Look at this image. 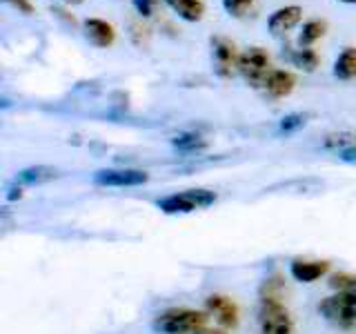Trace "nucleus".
<instances>
[{"label":"nucleus","mask_w":356,"mask_h":334,"mask_svg":"<svg viewBox=\"0 0 356 334\" xmlns=\"http://www.w3.org/2000/svg\"><path fill=\"white\" fill-rule=\"evenodd\" d=\"M207 323V315L192 308H170L161 312L152 321V328L161 334H187L203 330Z\"/></svg>","instance_id":"1"},{"label":"nucleus","mask_w":356,"mask_h":334,"mask_svg":"<svg viewBox=\"0 0 356 334\" xmlns=\"http://www.w3.org/2000/svg\"><path fill=\"white\" fill-rule=\"evenodd\" d=\"M216 203V194L209 189H185V192L170 194L159 200V209L165 214H189L200 207H209Z\"/></svg>","instance_id":"2"},{"label":"nucleus","mask_w":356,"mask_h":334,"mask_svg":"<svg viewBox=\"0 0 356 334\" xmlns=\"http://www.w3.org/2000/svg\"><path fill=\"white\" fill-rule=\"evenodd\" d=\"M318 312L337 326H354L356 323V292H337L321 301Z\"/></svg>","instance_id":"3"},{"label":"nucleus","mask_w":356,"mask_h":334,"mask_svg":"<svg viewBox=\"0 0 356 334\" xmlns=\"http://www.w3.org/2000/svg\"><path fill=\"white\" fill-rule=\"evenodd\" d=\"M261 334H292V319L289 312L276 296L267 294L261 301Z\"/></svg>","instance_id":"4"},{"label":"nucleus","mask_w":356,"mask_h":334,"mask_svg":"<svg viewBox=\"0 0 356 334\" xmlns=\"http://www.w3.org/2000/svg\"><path fill=\"white\" fill-rule=\"evenodd\" d=\"M238 72L243 74L245 81H250L254 85H263V81L270 74V54L263 47H250L245 54H241Z\"/></svg>","instance_id":"5"},{"label":"nucleus","mask_w":356,"mask_h":334,"mask_svg":"<svg viewBox=\"0 0 356 334\" xmlns=\"http://www.w3.org/2000/svg\"><path fill=\"white\" fill-rule=\"evenodd\" d=\"M211 49H214V70L220 78H229L234 72L238 70L241 54L229 38L216 36L211 38Z\"/></svg>","instance_id":"6"},{"label":"nucleus","mask_w":356,"mask_h":334,"mask_svg":"<svg viewBox=\"0 0 356 334\" xmlns=\"http://www.w3.org/2000/svg\"><path fill=\"white\" fill-rule=\"evenodd\" d=\"M149 181V174L143 170H100L94 174V183L103 187H138Z\"/></svg>","instance_id":"7"},{"label":"nucleus","mask_w":356,"mask_h":334,"mask_svg":"<svg viewBox=\"0 0 356 334\" xmlns=\"http://www.w3.org/2000/svg\"><path fill=\"white\" fill-rule=\"evenodd\" d=\"M207 312L214 317L222 328H236L238 326V308L229 296L222 294H211L205 301Z\"/></svg>","instance_id":"8"},{"label":"nucleus","mask_w":356,"mask_h":334,"mask_svg":"<svg viewBox=\"0 0 356 334\" xmlns=\"http://www.w3.org/2000/svg\"><path fill=\"white\" fill-rule=\"evenodd\" d=\"M85 38L94 45V47H111L116 40V31L114 27L109 25L107 20H100V18H87L85 20Z\"/></svg>","instance_id":"9"},{"label":"nucleus","mask_w":356,"mask_h":334,"mask_svg":"<svg viewBox=\"0 0 356 334\" xmlns=\"http://www.w3.org/2000/svg\"><path fill=\"white\" fill-rule=\"evenodd\" d=\"M300 18H303V9L296 5H287L274 11L270 20H267V27H270L274 36H278V33H287L292 27H296Z\"/></svg>","instance_id":"10"},{"label":"nucleus","mask_w":356,"mask_h":334,"mask_svg":"<svg viewBox=\"0 0 356 334\" xmlns=\"http://www.w3.org/2000/svg\"><path fill=\"white\" fill-rule=\"evenodd\" d=\"M330 270V263L327 261H303V259H296L289 265V274H292L296 281L300 283H314L318 281L321 276H325Z\"/></svg>","instance_id":"11"},{"label":"nucleus","mask_w":356,"mask_h":334,"mask_svg":"<svg viewBox=\"0 0 356 334\" xmlns=\"http://www.w3.org/2000/svg\"><path fill=\"white\" fill-rule=\"evenodd\" d=\"M296 85V78L292 72H285V70H272L267 74V78L263 81V89L270 96L274 98H283L292 94V89Z\"/></svg>","instance_id":"12"},{"label":"nucleus","mask_w":356,"mask_h":334,"mask_svg":"<svg viewBox=\"0 0 356 334\" xmlns=\"http://www.w3.org/2000/svg\"><path fill=\"white\" fill-rule=\"evenodd\" d=\"M54 178H58V170H56V167H49V165H33V167H27V170L18 172L16 181L22 183V185H42V183L54 181Z\"/></svg>","instance_id":"13"},{"label":"nucleus","mask_w":356,"mask_h":334,"mask_svg":"<svg viewBox=\"0 0 356 334\" xmlns=\"http://www.w3.org/2000/svg\"><path fill=\"white\" fill-rule=\"evenodd\" d=\"M165 3L187 22H198L205 14V5L200 0H165Z\"/></svg>","instance_id":"14"},{"label":"nucleus","mask_w":356,"mask_h":334,"mask_svg":"<svg viewBox=\"0 0 356 334\" xmlns=\"http://www.w3.org/2000/svg\"><path fill=\"white\" fill-rule=\"evenodd\" d=\"M334 76L341 78V81H350L356 76V49L354 47H345L339 58L334 61Z\"/></svg>","instance_id":"15"},{"label":"nucleus","mask_w":356,"mask_h":334,"mask_svg":"<svg viewBox=\"0 0 356 334\" xmlns=\"http://www.w3.org/2000/svg\"><path fill=\"white\" fill-rule=\"evenodd\" d=\"M325 29H327V25L323 20H309V22H305L303 29H300V36H298L300 47H309L312 42L321 40L323 36H325Z\"/></svg>","instance_id":"16"},{"label":"nucleus","mask_w":356,"mask_h":334,"mask_svg":"<svg viewBox=\"0 0 356 334\" xmlns=\"http://www.w3.org/2000/svg\"><path fill=\"white\" fill-rule=\"evenodd\" d=\"M289 58H292L294 67H298V70H303V72H314L318 67V63H321L318 54L314 49H309V47H300V49L292 51Z\"/></svg>","instance_id":"17"},{"label":"nucleus","mask_w":356,"mask_h":334,"mask_svg":"<svg viewBox=\"0 0 356 334\" xmlns=\"http://www.w3.org/2000/svg\"><path fill=\"white\" fill-rule=\"evenodd\" d=\"M172 143H174V148L181 152H196L205 148V141L203 136H198V134H181V136H176Z\"/></svg>","instance_id":"18"},{"label":"nucleus","mask_w":356,"mask_h":334,"mask_svg":"<svg viewBox=\"0 0 356 334\" xmlns=\"http://www.w3.org/2000/svg\"><path fill=\"white\" fill-rule=\"evenodd\" d=\"M222 7H225V11L229 16L243 18V16H248L252 11L254 0H222Z\"/></svg>","instance_id":"19"},{"label":"nucleus","mask_w":356,"mask_h":334,"mask_svg":"<svg viewBox=\"0 0 356 334\" xmlns=\"http://www.w3.org/2000/svg\"><path fill=\"white\" fill-rule=\"evenodd\" d=\"M332 287H337L339 292H356V276L354 274H337L332 276Z\"/></svg>","instance_id":"20"},{"label":"nucleus","mask_w":356,"mask_h":334,"mask_svg":"<svg viewBox=\"0 0 356 334\" xmlns=\"http://www.w3.org/2000/svg\"><path fill=\"white\" fill-rule=\"evenodd\" d=\"M305 125V116L303 114H287L278 122V129L281 132H296Z\"/></svg>","instance_id":"21"},{"label":"nucleus","mask_w":356,"mask_h":334,"mask_svg":"<svg viewBox=\"0 0 356 334\" xmlns=\"http://www.w3.org/2000/svg\"><path fill=\"white\" fill-rule=\"evenodd\" d=\"M134 5H136V9H138V14H140V16H152L156 0H134Z\"/></svg>","instance_id":"22"},{"label":"nucleus","mask_w":356,"mask_h":334,"mask_svg":"<svg viewBox=\"0 0 356 334\" xmlns=\"http://www.w3.org/2000/svg\"><path fill=\"white\" fill-rule=\"evenodd\" d=\"M7 3H11L18 11H22V14H31V11H33V7H31L29 0H7Z\"/></svg>","instance_id":"23"},{"label":"nucleus","mask_w":356,"mask_h":334,"mask_svg":"<svg viewBox=\"0 0 356 334\" xmlns=\"http://www.w3.org/2000/svg\"><path fill=\"white\" fill-rule=\"evenodd\" d=\"M196 334H222V332H218V330H198Z\"/></svg>","instance_id":"24"},{"label":"nucleus","mask_w":356,"mask_h":334,"mask_svg":"<svg viewBox=\"0 0 356 334\" xmlns=\"http://www.w3.org/2000/svg\"><path fill=\"white\" fill-rule=\"evenodd\" d=\"M341 3H348V5H354V3H356V0H341Z\"/></svg>","instance_id":"25"},{"label":"nucleus","mask_w":356,"mask_h":334,"mask_svg":"<svg viewBox=\"0 0 356 334\" xmlns=\"http://www.w3.org/2000/svg\"><path fill=\"white\" fill-rule=\"evenodd\" d=\"M67 3H83V0H67Z\"/></svg>","instance_id":"26"}]
</instances>
